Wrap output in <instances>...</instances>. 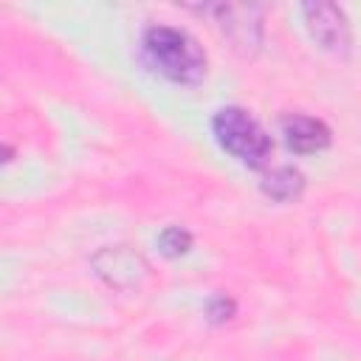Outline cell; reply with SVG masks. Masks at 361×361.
I'll return each instance as SVG.
<instances>
[{
  "label": "cell",
  "instance_id": "1",
  "mask_svg": "<svg viewBox=\"0 0 361 361\" xmlns=\"http://www.w3.org/2000/svg\"><path fill=\"white\" fill-rule=\"evenodd\" d=\"M141 54L144 62L172 85L195 87L206 79V68H209L206 51L183 28L161 25V23L149 25L141 34Z\"/></svg>",
  "mask_w": 361,
  "mask_h": 361
},
{
  "label": "cell",
  "instance_id": "2",
  "mask_svg": "<svg viewBox=\"0 0 361 361\" xmlns=\"http://www.w3.org/2000/svg\"><path fill=\"white\" fill-rule=\"evenodd\" d=\"M212 133L214 141L220 144L223 152H228L234 161H240L248 169H262L268 166L274 155V141L268 130L245 110L237 104L220 107L212 116Z\"/></svg>",
  "mask_w": 361,
  "mask_h": 361
},
{
  "label": "cell",
  "instance_id": "3",
  "mask_svg": "<svg viewBox=\"0 0 361 361\" xmlns=\"http://www.w3.org/2000/svg\"><path fill=\"white\" fill-rule=\"evenodd\" d=\"M93 274L113 290H133L149 279V262L133 245H104L90 257Z\"/></svg>",
  "mask_w": 361,
  "mask_h": 361
},
{
  "label": "cell",
  "instance_id": "4",
  "mask_svg": "<svg viewBox=\"0 0 361 361\" xmlns=\"http://www.w3.org/2000/svg\"><path fill=\"white\" fill-rule=\"evenodd\" d=\"M206 11L214 14L220 31L231 42V48L243 56H251L262 45V8L248 3H217Z\"/></svg>",
  "mask_w": 361,
  "mask_h": 361
},
{
  "label": "cell",
  "instance_id": "5",
  "mask_svg": "<svg viewBox=\"0 0 361 361\" xmlns=\"http://www.w3.org/2000/svg\"><path fill=\"white\" fill-rule=\"evenodd\" d=\"M302 17H305V28H307L310 39L322 51L336 54V56H344L350 51L353 31H350V20H347L341 6L324 3V0L305 3L302 6Z\"/></svg>",
  "mask_w": 361,
  "mask_h": 361
},
{
  "label": "cell",
  "instance_id": "6",
  "mask_svg": "<svg viewBox=\"0 0 361 361\" xmlns=\"http://www.w3.org/2000/svg\"><path fill=\"white\" fill-rule=\"evenodd\" d=\"M279 133L293 155H316L333 144V133L322 118L305 113H288L279 118Z\"/></svg>",
  "mask_w": 361,
  "mask_h": 361
},
{
  "label": "cell",
  "instance_id": "7",
  "mask_svg": "<svg viewBox=\"0 0 361 361\" xmlns=\"http://www.w3.org/2000/svg\"><path fill=\"white\" fill-rule=\"evenodd\" d=\"M305 183H307L305 175L296 166H274L271 172L262 175L259 189L274 203H296L305 192Z\"/></svg>",
  "mask_w": 361,
  "mask_h": 361
},
{
  "label": "cell",
  "instance_id": "8",
  "mask_svg": "<svg viewBox=\"0 0 361 361\" xmlns=\"http://www.w3.org/2000/svg\"><path fill=\"white\" fill-rule=\"evenodd\" d=\"M192 231L183 228V226H166L161 234H158V251L166 257V259H180L192 251Z\"/></svg>",
  "mask_w": 361,
  "mask_h": 361
},
{
  "label": "cell",
  "instance_id": "9",
  "mask_svg": "<svg viewBox=\"0 0 361 361\" xmlns=\"http://www.w3.org/2000/svg\"><path fill=\"white\" fill-rule=\"evenodd\" d=\"M237 313V302L228 296V293H212L209 302H206V319L212 324H226L231 322Z\"/></svg>",
  "mask_w": 361,
  "mask_h": 361
}]
</instances>
